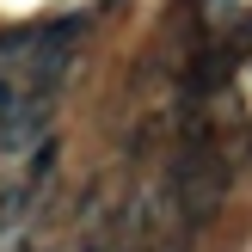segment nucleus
Segmentation results:
<instances>
[{
    "label": "nucleus",
    "mask_w": 252,
    "mask_h": 252,
    "mask_svg": "<svg viewBox=\"0 0 252 252\" xmlns=\"http://www.w3.org/2000/svg\"><path fill=\"white\" fill-rule=\"evenodd\" d=\"M25 98H31V93H25V80H12V74H6V68H0V123H6V117H12V111H19V105H25Z\"/></svg>",
    "instance_id": "2"
},
{
    "label": "nucleus",
    "mask_w": 252,
    "mask_h": 252,
    "mask_svg": "<svg viewBox=\"0 0 252 252\" xmlns=\"http://www.w3.org/2000/svg\"><path fill=\"white\" fill-rule=\"evenodd\" d=\"M240 43H252V19H246V25H240Z\"/></svg>",
    "instance_id": "3"
},
{
    "label": "nucleus",
    "mask_w": 252,
    "mask_h": 252,
    "mask_svg": "<svg viewBox=\"0 0 252 252\" xmlns=\"http://www.w3.org/2000/svg\"><path fill=\"white\" fill-rule=\"evenodd\" d=\"M166 191L172 203L185 209V221L191 228H209L221 209V197H228V166H221L216 148H179V160L166 166Z\"/></svg>",
    "instance_id": "1"
}]
</instances>
